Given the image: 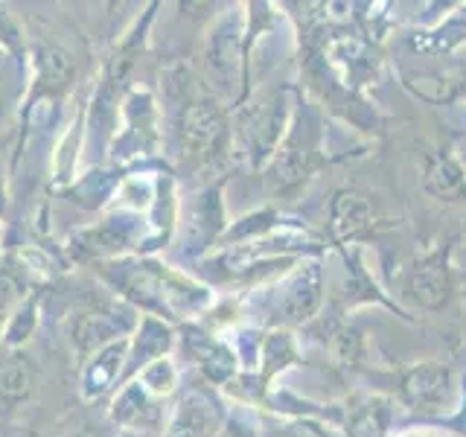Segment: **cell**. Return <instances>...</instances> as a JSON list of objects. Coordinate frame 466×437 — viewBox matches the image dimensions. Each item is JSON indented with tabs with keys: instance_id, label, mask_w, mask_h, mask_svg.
Listing matches in <instances>:
<instances>
[{
	"instance_id": "4",
	"label": "cell",
	"mask_w": 466,
	"mask_h": 437,
	"mask_svg": "<svg viewBox=\"0 0 466 437\" xmlns=\"http://www.w3.org/2000/svg\"><path fill=\"white\" fill-rule=\"evenodd\" d=\"M446 271L441 266H422L414 271L411 277V291H414V298L420 303H426V306H437V303H443L446 300Z\"/></svg>"
},
{
	"instance_id": "2",
	"label": "cell",
	"mask_w": 466,
	"mask_h": 437,
	"mask_svg": "<svg viewBox=\"0 0 466 437\" xmlns=\"http://www.w3.org/2000/svg\"><path fill=\"white\" fill-rule=\"evenodd\" d=\"M237 36L230 33V29H222V33H216L213 44H210V73L222 82V85H230L233 76H237Z\"/></svg>"
},
{
	"instance_id": "9",
	"label": "cell",
	"mask_w": 466,
	"mask_h": 437,
	"mask_svg": "<svg viewBox=\"0 0 466 437\" xmlns=\"http://www.w3.org/2000/svg\"><path fill=\"white\" fill-rule=\"evenodd\" d=\"M356 350H359V339H356L353 332H339V335H335V356H339V361L356 359Z\"/></svg>"
},
{
	"instance_id": "5",
	"label": "cell",
	"mask_w": 466,
	"mask_h": 437,
	"mask_svg": "<svg viewBox=\"0 0 466 437\" xmlns=\"http://www.w3.org/2000/svg\"><path fill=\"white\" fill-rule=\"evenodd\" d=\"M33 391V364L29 359L15 356L0 368V393L6 400H21Z\"/></svg>"
},
{
	"instance_id": "3",
	"label": "cell",
	"mask_w": 466,
	"mask_h": 437,
	"mask_svg": "<svg viewBox=\"0 0 466 437\" xmlns=\"http://www.w3.org/2000/svg\"><path fill=\"white\" fill-rule=\"evenodd\" d=\"M332 218H335L339 237H347V233H356L370 222V204L361 196H339Z\"/></svg>"
},
{
	"instance_id": "11",
	"label": "cell",
	"mask_w": 466,
	"mask_h": 437,
	"mask_svg": "<svg viewBox=\"0 0 466 437\" xmlns=\"http://www.w3.org/2000/svg\"><path fill=\"white\" fill-rule=\"evenodd\" d=\"M76 437H82V434H76Z\"/></svg>"
},
{
	"instance_id": "6",
	"label": "cell",
	"mask_w": 466,
	"mask_h": 437,
	"mask_svg": "<svg viewBox=\"0 0 466 437\" xmlns=\"http://www.w3.org/2000/svg\"><path fill=\"white\" fill-rule=\"evenodd\" d=\"M429 189L437 196H451L461 189V172L455 164L449 160H437V164L429 169Z\"/></svg>"
},
{
	"instance_id": "1",
	"label": "cell",
	"mask_w": 466,
	"mask_h": 437,
	"mask_svg": "<svg viewBox=\"0 0 466 437\" xmlns=\"http://www.w3.org/2000/svg\"><path fill=\"white\" fill-rule=\"evenodd\" d=\"M405 393L420 408H441L449 397V371L441 364H420L405 376Z\"/></svg>"
},
{
	"instance_id": "7",
	"label": "cell",
	"mask_w": 466,
	"mask_h": 437,
	"mask_svg": "<svg viewBox=\"0 0 466 437\" xmlns=\"http://www.w3.org/2000/svg\"><path fill=\"white\" fill-rule=\"evenodd\" d=\"M204 429H208V414L196 405H184V412L178 422L172 426L169 437H204Z\"/></svg>"
},
{
	"instance_id": "8",
	"label": "cell",
	"mask_w": 466,
	"mask_h": 437,
	"mask_svg": "<svg viewBox=\"0 0 466 437\" xmlns=\"http://www.w3.org/2000/svg\"><path fill=\"white\" fill-rule=\"evenodd\" d=\"M315 303H318V286L315 283L309 286L306 280H300L289 298V312H291V318H306L315 310Z\"/></svg>"
},
{
	"instance_id": "10",
	"label": "cell",
	"mask_w": 466,
	"mask_h": 437,
	"mask_svg": "<svg viewBox=\"0 0 466 437\" xmlns=\"http://www.w3.org/2000/svg\"><path fill=\"white\" fill-rule=\"evenodd\" d=\"M12 298H15V286H12V280H9V277H0V312L6 310Z\"/></svg>"
}]
</instances>
